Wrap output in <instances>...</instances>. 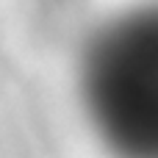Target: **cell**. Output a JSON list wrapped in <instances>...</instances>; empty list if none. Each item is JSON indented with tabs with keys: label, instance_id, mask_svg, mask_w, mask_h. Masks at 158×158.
<instances>
[{
	"label": "cell",
	"instance_id": "6da1fadb",
	"mask_svg": "<svg viewBox=\"0 0 158 158\" xmlns=\"http://www.w3.org/2000/svg\"><path fill=\"white\" fill-rule=\"evenodd\" d=\"M81 94L117 158H158V14L139 11L103 28L83 53Z\"/></svg>",
	"mask_w": 158,
	"mask_h": 158
}]
</instances>
